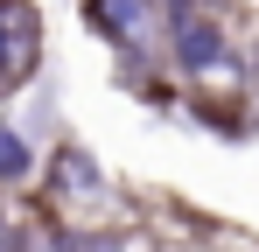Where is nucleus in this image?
Instances as JSON below:
<instances>
[{"instance_id": "obj_5", "label": "nucleus", "mask_w": 259, "mask_h": 252, "mask_svg": "<svg viewBox=\"0 0 259 252\" xmlns=\"http://www.w3.org/2000/svg\"><path fill=\"white\" fill-rule=\"evenodd\" d=\"M21 175H28V140L0 126V182H21Z\"/></svg>"}, {"instance_id": "obj_1", "label": "nucleus", "mask_w": 259, "mask_h": 252, "mask_svg": "<svg viewBox=\"0 0 259 252\" xmlns=\"http://www.w3.org/2000/svg\"><path fill=\"white\" fill-rule=\"evenodd\" d=\"M175 63H182V70H196V77H210L217 63H224V35H217L210 14H196V7H182V14H175Z\"/></svg>"}, {"instance_id": "obj_3", "label": "nucleus", "mask_w": 259, "mask_h": 252, "mask_svg": "<svg viewBox=\"0 0 259 252\" xmlns=\"http://www.w3.org/2000/svg\"><path fill=\"white\" fill-rule=\"evenodd\" d=\"M147 21H154V0H91V28H105L112 42H140Z\"/></svg>"}, {"instance_id": "obj_4", "label": "nucleus", "mask_w": 259, "mask_h": 252, "mask_svg": "<svg viewBox=\"0 0 259 252\" xmlns=\"http://www.w3.org/2000/svg\"><path fill=\"white\" fill-rule=\"evenodd\" d=\"M21 56H28V14L0 0V84H14V70H21Z\"/></svg>"}, {"instance_id": "obj_2", "label": "nucleus", "mask_w": 259, "mask_h": 252, "mask_svg": "<svg viewBox=\"0 0 259 252\" xmlns=\"http://www.w3.org/2000/svg\"><path fill=\"white\" fill-rule=\"evenodd\" d=\"M98 189H105V182H98V168H91V154H84V147H63V154L49 161V196H56L63 210L98 203Z\"/></svg>"}]
</instances>
